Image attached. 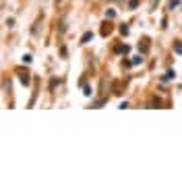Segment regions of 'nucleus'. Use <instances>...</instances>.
<instances>
[{"label":"nucleus","mask_w":182,"mask_h":182,"mask_svg":"<svg viewBox=\"0 0 182 182\" xmlns=\"http://www.w3.org/2000/svg\"><path fill=\"white\" fill-rule=\"evenodd\" d=\"M174 77H176V72H174V70H168L165 77H164V81H170V79H174Z\"/></svg>","instance_id":"obj_1"},{"label":"nucleus","mask_w":182,"mask_h":182,"mask_svg":"<svg viewBox=\"0 0 182 182\" xmlns=\"http://www.w3.org/2000/svg\"><path fill=\"white\" fill-rule=\"evenodd\" d=\"M91 37H93V33H85V35H83V43H87Z\"/></svg>","instance_id":"obj_2"},{"label":"nucleus","mask_w":182,"mask_h":182,"mask_svg":"<svg viewBox=\"0 0 182 182\" xmlns=\"http://www.w3.org/2000/svg\"><path fill=\"white\" fill-rule=\"evenodd\" d=\"M21 81L27 85V83H29V75H27V72H25V75H21Z\"/></svg>","instance_id":"obj_3"},{"label":"nucleus","mask_w":182,"mask_h":182,"mask_svg":"<svg viewBox=\"0 0 182 182\" xmlns=\"http://www.w3.org/2000/svg\"><path fill=\"white\" fill-rule=\"evenodd\" d=\"M137 4H139V0H130V2H128V6H130V9H135Z\"/></svg>","instance_id":"obj_4"}]
</instances>
